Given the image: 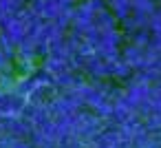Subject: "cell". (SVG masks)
Wrapping results in <instances>:
<instances>
[]
</instances>
